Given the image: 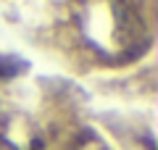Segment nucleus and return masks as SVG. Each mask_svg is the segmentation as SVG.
<instances>
[{
    "instance_id": "f257e3e1",
    "label": "nucleus",
    "mask_w": 158,
    "mask_h": 150,
    "mask_svg": "<svg viewBox=\"0 0 158 150\" xmlns=\"http://www.w3.org/2000/svg\"><path fill=\"white\" fill-rule=\"evenodd\" d=\"M32 69V61H27L19 53H0V79H16Z\"/></svg>"
}]
</instances>
